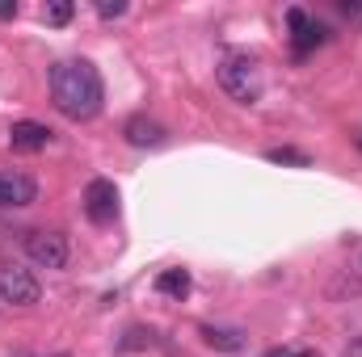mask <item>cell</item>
Masks as SVG:
<instances>
[{
    "mask_svg": "<svg viewBox=\"0 0 362 357\" xmlns=\"http://www.w3.org/2000/svg\"><path fill=\"white\" fill-rule=\"evenodd\" d=\"M51 143V126L42 122H13L8 126V147L13 152H42Z\"/></svg>",
    "mask_w": 362,
    "mask_h": 357,
    "instance_id": "9c48e42d",
    "label": "cell"
},
{
    "mask_svg": "<svg viewBox=\"0 0 362 357\" xmlns=\"http://www.w3.org/2000/svg\"><path fill=\"white\" fill-rule=\"evenodd\" d=\"M42 298V286L30 269L21 265H0V303L8 307H34Z\"/></svg>",
    "mask_w": 362,
    "mask_h": 357,
    "instance_id": "277c9868",
    "label": "cell"
},
{
    "mask_svg": "<svg viewBox=\"0 0 362 357\" xmlns=\"http://www.w3.org/2000/svg\"><path fill=\"white\" fill-rule=\"evenodd\" d=\"M266 160H274V164H299V169H308L312 160L303 156V152H295V147H270L266 152Z\"/></svg>",
    "mask_w": 362,
    "mask_h": 357,
    "instance_id": "7c38bea8",
    "label": "cell"
},
{
    "mask_svg": "<svg viewBox=\"0 0 362 357\" xmlns=\"http://www.w3.org/2000/svg\"><path fill=\"white\" fill-rule=\"evenodd\" d=\"M122 135H127L131 147H160V143L169 139V131H165L156 118H148V114H131V118L122 122Z\"/></svg>",
    "mask_w": 362,
    "mask_h": 357,
    "instance_id": "52a82bcc",
    "label": "cell"
},
{
    "mask_svg": "<svg viewBox=\"0 0 362 357\" xmlns=\"http://www.w3.org/2000/svg\"><path fill=\"white\" fill-rule=\"evenodd\" d=\"M34 198H38L34 177H25V173H0V206L17 210V206H30Z\"/></svg>",
    "mask_w": 362,
    "mask_h": 357,
    "instance_id": "ba28073f",
    "label": "cell"
},
{
    "mask_svg": "<svg viewBox=\"0 0 362 357\" xmlns=\"http://www.w3.org/2000/svg\"><path fill=\"white\" fill-rule=\"evenodd\" d=\"M97 13L110 21V17H122V13H127V4H122V0H114V4H110V0H105V4H97Z\"/></svg>",
    "mask_w": 362,
    "mask_h": 357,
    "instance_id": "9a60e30c",
    "label": "cell"
},
{
    "mask_svg": "<svg viewBox=\"0 0 362 357\" xmlns=\"http://www.w3.org/2000/svg\"><path fill=\"white\" fill-rule=\"evenodd\" d=\"M8 17H17V4H0V21H8Z\"/></svg>",
    "mask_w": 362,
    "mask_h": 357,
    "instance_id": "2e32d148",
    "label": "cell"
},
{
    "mask_svg": "<svg viewBox=\"0 0 362 357\" xmlns=\"http://www.w3.org/2000/svg\"><path fill=\"white\" fill-rule=\"evenodd\" d=\"M51 97H55V109L72 122H89L101 114V101H105V85H101V72L93 68L89 59H59L51 68Z\"/></svg>",
    "mask_w": 362,
    "mask_h": 357,
    "instance_id": "6da1fadb",
    "label": "cell"
},
{
    "mask_svg": "<svg viewBox=\"0 0 362 357\" xmlns=\"http://www.w3.org/2000/svg\"><path fill=\"white\" fill-rule=\"evenodd\" d=\"M358 147H362V135H358Z\"/></svg>",
    "mask_w": 362,
    "mask_h": 357,
    "instance_id": "ac0fdd59",
    "label": "cell"
},
{
    "mask_svg": "<svg viewBox=\"0 0 362 357\" xmlns=\"http://www.w3.org/2000/svg\"><path fill=\"white\" fill-rule=\"evenodd\" d=\"M295 357H312V353H295Z\"/></svg>",
    "mask_w": 362,
    "mask_h": 357,
    "instance_id": "e0dca14e",
    "label": "cell"
},
{
    "mask_svg": "<svg viewBox=\"0 0 362 357\" xmlns=\"http://www.w3.org/2000/svg\"><path fill=\"white\" fill-rule=\"evenodd\" d=\"M215 72H219V85H223V92H228L232 101L253 105V101L262 97V68H257V55H249V51H240V47H228V51L219 55Z\"/></svg>",
    "mask_w": 362,
    "mask_h": 357,
    "instance_id": "7a4b0ae2",
    "label": "cell"
},
{
    "mask_svg": "<svg viewBox=\"0 0 362 357\" xmlns=\"http://www.w3.org/2000/svg\"><path fill=\"white\" fill-rule=\"evenodd\" d=\"M156 294H165V298H185L189 294V273L185 269H165L160 277H156Z\"/></svg>",
    "mask_w": 362,
    "mask_h": 357,
    "instance_id": "30bf717a",
    "label": "cell"
},
{
    "mask_svg": "<svg viewBox=\"0 0 362 357\" xmlns=\"http://www.w3.org/2000/svg\"><path fill=\"white\" fill-rule=\"evenodd\" d=\"M85 214H89V223H97V227H110L118 219V185L114 181L97 177L85 185Z\"/></svg>",
    "mask_w": 362,
    "mask_h": 357,
    "instance_id": "5b68a950",
    "label": "cell"
},
{
    "mask_svg": "<svg viewBox=\"0 0 362 357\" xmlns=\"http://www.w3.org/2000/svg\"><path fill=\"white\" fill-rule=\"evenodd\" d=\"M25 257L34 261V265L42 269H64L68 265V236L64 231H47V227H34V231H25Z\"/></svg>",
    "mask_w": 362,
    "mask_h": 357,
    "instance_id": "3957f363",
    "label": "cell"
},
{
    "mask_svg": "<svg viewBox=\"0 0 362 357\" xmlns=\"http://www.w3.org/2000/svg\"><path fill=\"white\" fill-rule=\"evenodd\" d=\"M144 345H152V328H148V332H144V328H131V332H127V341H122V349H127V353H131V349H144Z\"/></svg>",
    "mask_w": 362,
    "mask_h": 357,
    "instance_id": "5bb4252c",
    "label": "cell"
},
{
    "mask_svg": "<svg viewBox=\"0 0 362 357\" xmlns=\"http://www.w3.org/2000/svg\"><path fill=\"white\" fill-rule=\"evenodd\" d=\"M286 25H291V47H295L299 59H303L308 51H316V47L329 38V30H325L316 17H308L303 8H286Z\"/></svg>",
    "mask_w": 362,
    "mask_h": 357,
    "instance_id": "8992f818",
    "label": "cell"
},
{
    "mask_svg": "<svg viewBox=\"0 0 362 357\" xmlns=\"http://www.w3.org/2000/svg\"><path fill=\"white\" fill-rule=\"evenodd\" d=\"M202 337H206V345L211 349H223V353H236V349H245V332H236V328H202Z\"/></svg>",
    "mask_w": 362,
    "mask_h": 357,
    "instance_id": "8fae6325",
    "label": "cell"
},
{
    "mask_svg": "<svg viewBox=\"0 0 362 357\" xmlns=\"http://www.w3.org/2000/svg\"><path fill=\"white\" fill-rule=\"evenodd\" d=\"M42 21H47V25H68V21H72V4H68V0L47 4V8H42Z\"/></svg>",
    "mask_w": 362,
    "mask_h": 357,
    "instance_id": "4fadbf2b",
    "label": "cell"
}]
</instances>
